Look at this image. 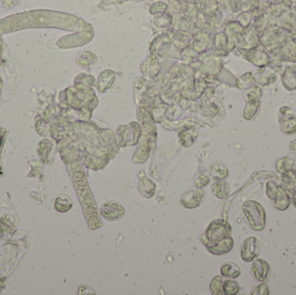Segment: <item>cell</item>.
Masks as SVG:
<instances>
[{
    "instance_id": "cell-6",
    "label": "cell",
    "mask_w": 296,
    "mask_h": 295,
    "mask_svg": "<svg viewBox=\"0 0 296 295\" xmlns=\"http://www.w3.org/2000/svg\"><path fill=\"white\" fill-rule=\"evenodd\" d=\"M204 196V192L201 189H190L182 195L181 205L186 209H194L201 205Z\"/></svg>"
},
{
    "instance_id": "cell-9",
    "label": "cell",
    "mask_w": 296,
    "mask_h": 295,
    "mask_svg": "<svg viewBox=\"0 0 296 295\" xmlns=\"http://www.w3.org/2000/svg\"><path fill=\"white\" fill-rule=\"evenodd\" d=\"M220 273L224 278L236 279L241 275V269L234 263H225L221 266Z\"/></svg>"
},
{
    "instance_id": "cell-11",
    "label": "cell",
    "mask_w": 296,
    "mask_h": 295,
    "mask_svg": "<svg viewBox=\"0 0 296 295\" xmlns=\"http://www.w3.org/2000/svg\"><path fill=\"white\" fill-rule=\"evenodd\" d=\"M281 181L283 185L282 186L285 189L290 188V187H295L296 186V172L293 170H290L288 172L282 174Z\"/></svg>"
},
{
    "instance_id": "cell-8",
    "label": "cell",
    "mask_w": 296,
    "mask_h": 295,
    "mask_svg": "<svg viewBox=\"0 0 296 295\" xmlns=\"http://www.w3.org/2000/svg\"><path fill=\"white\" fill-rule=\"evenodd\" d=\"M212 191L214 196L220 199H224L230 193V183L225 179L215 177L212 181Z\"/></svg>"
},
{
    "instance_id": "cell-4",
    "label": "cell",
    "mask_w": 296,
    "mask_h": 295,
    "mask_svg": "<svg viewBox=\"0 0 296 295\" xmlns=\"http://www.w3.org/2000/svg\"><path fill=\"white\" fill-rule=\"evenodd\" d=\"M250 273L257 282H267L270 279L271 268L265 260L255 258L250 267Z\"/></svg>"
},
{
    "instance_id": "cell-10",
    "label": "cell",
    "mask_w": 296,
    "mask_h": 295,
    "mask_svg": "<svg viewBox=\"0 0 296 295\" xmlns=\"http://www.w3.org/2000/svg\"><path fill=\"white\" fill-rule=\"evenodd\" d=\"M240 286L237 282H235L232 279L227 278L226 280L222 281L221 284V291L222 294L235 295L237 294L239 292Z\"/></svg>"
},
{
    "instance_id": "cell-2",
    "label": "cell",
    "mask_w": 296,
    "mask_h": 295,
    "mask_svg": "<svg viewBox=\"0 0 296 295\" xmlns=\"http://www.w3.org/2000/svg\"><path fill=\"white\" fill-rule=\"evenodd\" d=\"M242 218L249 227L256 231L266 226V212L264 206L255 200H249L242 205Z\"/></svg>"
},
{
    "instance_id": "cell-16",
    "label": "cell",
    "mask_w": 296,
    "mask_h": 295,
    "mask_svg": "<svg viewBox=\"0 0 296 295\" xmlns=\"http://www.w3.org/2000/svg\"><path fill=\"white\" fill-rule=\"evenodd\" d=\"M286 191L288 192V195L290 197L291 202L296 208V186L295 187H290V188L286 189Z\"/></svg>"
},
{
    "instance_id": "cell-14",
    "label": "cell",
    "mask_w": 296,
    "mask_h": 295,
    "mask_svg": "<svg viewBox=\"0 0 296 295\" xmlns=\"http://www.w3.org/2000/svg\"><path fill=\"white\" fill-rule=\"evenodd\" d=\"M269 293L270 292H269V286L265 284L264 282H262V284L253 287L250 292V294L251 295H269Z\"/></svg>"
},
{
    "instance_id": "cell-13",
    "label": "cell",
    "mask_w": 296,
    "mask_h": 295,
    "mask_svg": "<svg viewBox=\"0 0 296 295\" xmlns=\"http://www.w3.org/2000/svg\"><path fill=\"white\" fill-rule=\"evenodd\" d=\"M223 279V278L222 276H216L214 279L212 280L210 288H211V291H212L213 294H222L221 284H222Z\"/></svg>"
},
{
    "instance_id": "cell-7",
    "label": "cell",
    "mask_w": 296,
    "mask_h": 295,
    "mask_svg": "<svg viewBox=\"0 0 296 295\" xmlns=\"http://www.w3.org/2000/svg\"><path fill=\"white\" fill-rule=\"evenodd\" d=\"M271 204L274 205V207L276 210L281 211H286L290 206V197H289L288 192L286 191V189L282 185L278 183L276 194H275V197H274Z\"/></svg>"
},
{
    "instance_id": "cell-3",
    "label": "cell",
    "mask_w": 296,
    "mask_h": 295,
    "mask_svg": "<svg viewBox=\"0 0 296 295\" xmlns=\"http://www.w3.org/2000/svg\"><path fill=\"white\" fill-rule=\"evenodd\" d=\"M260 254V244L257 238L250 236L246 238L240 246V255L242 261L246 263H252Z\"/></svg>"
},
{
    "instance_id": "cell-5",
    "label": "cell",
    "mask_w": 296,
    "mask_h": 295,
    "mask_svg": "<svg viewBox=\"0 0 296 295\" xmlns=\"http://www.w3.org/2000/svg\"><path fill=\"white\" fill-rule=\"evenodd\" d=\"M101 216L109 221H116L123 217L125 210L123 205L114 201L104 202L101 207Z\"/></svg>"
},
{
    "instance_id": "cell-15",
    "label": "cell",
    "mask_w": 296,
    "mask_h": 295,
    "mask_svg": "<svg viewBox=\"0 0 296 295\" xmlns=\"http://www.w3.org/2000/svg\"><path fill=\"white\" fill-rule=\"evenodd\" d=\"M209 183V175H198L197 179L195 180L196 186H198L199 188L204 187V186H206Z\"/></svg>"
},
{
    "instance_id": "cell-1",
    "label": "cell",
    "mask_w": 296,
    "mask_h": 295,
    "mask_svg": "<svg viewBox=\"0 0 296 295\" xmlns=\"http://www.w3.org/2000/svg\"><path fill=\"white\" fill-rule=\"evenodd\" d=\"M231 225L223 220H216L202 234L203 244L208 251L215 255L227 254L233 249L234 241L231 237Z\"/></svg>"
},
{
    "instance_id": "cell-12",
    "label": "cell",
    "mask_w": 296,
    "mask_h": 295,
    "mask_svg": "<svg viewBox=\"0 0 296 295\" xmlns=\"http://www.w3.org/2000/svg\"><path fill=\"white\" fill-rule=\"evenodd\" d=\"M293 162L288 158H284L282 159L277 162L276 164V168H277L278 172L280 173H285V172L293 170Z\"/></svg>"
}]
</instances>
